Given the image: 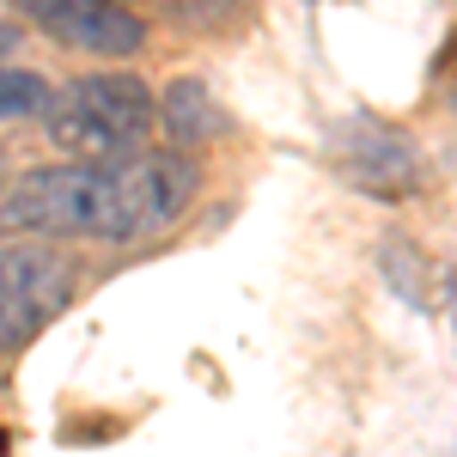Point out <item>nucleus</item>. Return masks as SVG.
Returning a JSON list of instances; mask_svg holds the SVG:
<instances>
[{
	"label": "nucleus",
	"mask_w": 457,
	"mask_h": 457,
	"mask_svg": "<svg viewBox=\"0 0 457 457\" xmlns=\"http://www.w3.org/2000/svg\"><path fill=\"white\" fill-rule=\"evenodd\" d=\"M195 165L183 153H135L116 165H55L0 189V232H68L98 245H129L171 226L195 195Z\"/></svg>",
	"instance_id": "obj_1"
},
{
	"label": "nucleus",
	"mask_w": 457,
	"mask_h": 457,
	"mask_svg": "<svg viewBox=\"0 0 457 457\" xmlns=\"http://www.w3.org/2000/svg\"><path fill=\"white\" fill-rule=\"evenodd\" d=\"M0 452H6V439H0Z\"/></svg>",
	"instance_id": "obj_9"
},
{
	"label": "nucleus",
	"mask_w": 457,
	"mask_h": 457,
	"mask_svg": "<svg viewBox=\"0 0 457 457\" xmlns=\"http://www.w3.org/2000/svg\"><path fill=\"white\" fill-rule=\"evenodd\" d=\"M49 110V79L31 68H0V122H25Z\"/></svg>",
	"instance_id": "obj_7"
},
{
	"label": "nucleus",
	"mask_w": 457,
	"mask_h": 457,
	"mask_svg": "<svg viewBox=\"0 0 457 457\" xmlns=\"http://www.w3.org/2000/svg\"><path fill=\"white\" fill-rule=\"evenodd\" d=\"M43 37H55L62 49L79 55H104V62H129L141 55L146 25L141 12H129L122 0H12Z\"/></svg>",
	"instance_id": "obj_4"
},
{
	"label": "nucleus",
	"mask_w": 457,
	"mask_h": 457,
	"mask_svg": "<svg viewBox=\"0 0 457 457\" xmlns=\"http://www.w3.org/2000/svg\"><path fill=\"white\" fill-rule=\"evenodd\" d=\"M73 299V262L49 245H0V353L43 336Z\"/></svg>",
	"instance_id": "obj_3"
},
{
	"label": "nucleus",
	"mask_w": 457,
	"mask_h": 457,
	"mask_svg": "<svg viewBox=\"0 0 457 457\" xmlns=\"http://www.w3.org/2000/svg\"><path fill=\"white\" fill-rule=\"evenodd\" d=\"M12 43H19V31H12V25H6V19H0V55H6V49H12Z\"/></svg>",
	"instance_id": "obj_8"
},
{
	"label": "nucleus",
	"mask_w": 457,
	"mask_h": 457,
	"mask_svg": "<svg viewBox=\"0 0 457 457\" xmlns=\"http://www.w3.org/2000/svg\"><path fill=\"white\" fill-rule=\"evenodd\" d=\"M165 129H171V141H213L226 129V116L202 79H171L165 86Z\"/></svg>",
	"instance_id": "obj_6"
},
{
	"label": "nucleus",
	"mask_w": 457,
	"mask_h": 457,
	"mask_svg": "<svg viewBox=\"0 0 457 457\" xmlns=\"http://www.w3.org/2000/svg\"><path fill=\"white\" fill-rule=\"evenodd\" d=\"M348 177L360 189H378V195H403V189H415L421 183V159H415V146L403 141L396 129H378V122H353L348 135Z\"/></svg>",
	"instance_id": "obj_5"
},
{
	"label": "nucleus",
	"mask_w": 457,
	"mask_h": 457,
	"mask_svg": "<svg viewBox=\"0 0 457 457\" xmlns=\"http://www.w3.org/2000/svg\"><path fill=\"white\" fill-rule=\"evenodd\" d=\"M43 122L73 165H116L141 153L153 129V92L135 73H79L62 92H49Z\"/></svg>",
	"instance_id": "obj_2"
}]
</instances>
